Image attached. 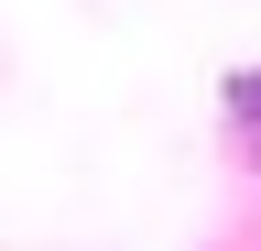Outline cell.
Masks as SVG:
<instances>
[{"label":"cell","instance_id":"obj_1","mask_svg":"<svg viewBox=\"0 0 261 251\" xmlns=\"http://www.w3.org/2000/svg\"><path fill=\"white\" fill-rule=\"evenodd\" d=\"M228 109H240V120H261V77H240V87H228Z\"/></svg>","mask_w":261,"mask_h":251}]
</instances>
